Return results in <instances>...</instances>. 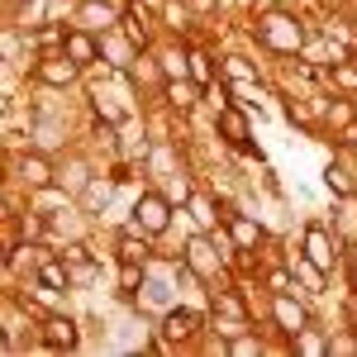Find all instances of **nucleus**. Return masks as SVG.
Wrapping results in <instances>:
<instances>
[{
  "instance_id": "393cba45",
  "label": "nucleus",
  "mask_w": 357,
  "mask_h": 357,
  "mask_svg": "<svg viewBox=\"0 0 357 357\" xmlns=\"http://www.w3.org/2000/svg\"><path fill=\"white\" fill-rule=\"evenodd\" d=\"M229 353H262V343H257V338H248V333H234V343H229Z\"/></svg>"
},
{
  "instance_id": "1a4fd4ad",
  "label": "nucleus",
  "mask_w": 357,
  "mask_h": 357,
  "mask_svg": "<svg viewBox=\"0 0 357 357\" xmlns=\"http://www.w3.org/2000/svg\"><path fill=\"white\" fill-rule=\"evenodd\" d=\"M20 181L33 186V191H48V186H53V167H48V158H43L38 148L20 158Z\"/></svg>"
},
{
  "instance_id": "6e6552de",
  "label": "nucleus",
  "mask_w": 357,
  "mask_h": 357,
  "mask_svg": "<svg viewBox=\"0 0 357 357\" xmlns=\"http://www.w3.org/2000/svg\"><path fill=\"white\" fill-rule=\"evenodd\" d=\"M224 229H229V238H234L238 252H252V248L262 243V229L248 220V215H238V210H229V215H224Z\"/></svg>"
},
{
  "instance_id": "6ab92c4d",
  "label": "nucleus",
  "mask_w": 357,
  "mask_h": 357,
  "mask_svg": "<svg viewBox=\"0 0 357 357\" xmlns=\"http://www.w3.org/2000/svg\"><path fill=\"white\" fill-rule=\"evenodd\" d=\"M191 215H195V224H200L205 234H210V229L220 224V215H215V205H210L205 195H191Z\"/></svg>"
},
{
  "instance_id": "f03ea898",
  "label": "nucleus",
  "mask_w": 357,
  "mask_h": 357,
  "mask_svg": "<svg viewBox=\"0 0 357 357\" xmlns=\"http://www.w3.org/2000/svg\"><path fill=\"white\" fill-rule=\"evenodd\" d=\"M167 224H172V200L158 191H143L134 200V229L148 234V238H158V234H167Z\"/></svg>"
},
{
  "instance_id": "4be33fe9",
  "label": "nucleus",
  "mask_w": 357,
  "mask_h": 357,
  "mask_svg": "<svg viewBox=\"0 0 357 357\" xmlns=\"http://www.w3.org/2000/svg\"><path fill=\"white\" fill-rule=\"evenodd\" d=\"M143 286V262H124L119 267V291H138Z\"/></svg>"
},
{
  "instance_id": "dca6fc26",
  "label": "nucleus",
  "mask_w": 357,
  "mask_h": 357,
  "mask_svg": "<svg viewBox=\"0 0 357 357\" xmlns=\"http://www.w3.org/2000/svg\"><path fill=\"white\" fill-rule=\"evenodd\" d=\"M38 286H43V291H72V262H67V257L43 262V267H38Z\"/></svg>"
},
{
  "instance_id": "0eeeda50",
  "label": "nucleus",
  "mask_w": 357,
  "mask_h": 357,
  "mask_svg": "<svg viewBox=\"0 0 357 357\" xmlns=\"http://www.w3.org/2000/svg\"><path fill=\"white\" fill-rule=\"evenodd\" d=\"M200 91H205V86L195 82V77H167L162 82V100L167 105H172V110H195V100H200Z\"/></svg>"
},
{
  "instance_id": "c85d7f7f",
  "label": "nucleus",
  "mask_w": 357,
  "mask_h": 357,
  "mask_svg": "<svg viewBox=\"0 0 357 357\" xmlns=\"http://www.w3.org/2000/svg\"><path fill=\"white\" fill-rule=\"evenodd\" d=\"M333 124H348V119H353V110H348V105H343V100H333Z\"/></svg>"
},
{
  "instance_id": "7ed1b4c3",
  "label": "nucleus",
  "mask_w": 357,
  "mask_h": 357,
  "mask_svg": "<svg viewBox=\"0 0 357 357\" xmlns=\"http://www.w3.org/2000/svg\"><path fill=\"white\" fill-rule=\"evenodd\" d=\"M82 77V62H72L67 53H48L33 62V82L38 86H53V91H62V86H72Z\"/></svg>"
},
{
  "instance_id": "20e7f679",
  "label": "nucleus",
  "mask_w": 357,
  "mask_h": 357,
  "mask_svg": "<svg viewBox=\"0 0 357 357\" xmlns=\"http://www.w3.org/2000/svg\"><path fill=\"white\" fill-rule=\"evenodd\" d=\"M77 343H82L77 319H67V314H48V319H43V348H48V353H72Z\"/></svg>"
},
{
  "instance_id": "cd10ccee",
  "label": "nucleus",
  "mask_w": 357,
  "mask_h": 357,
  "mask_svg": "<svg viewBox=\"0 0 357 357\" xmlns=\"http://www.w3.org/2000/svg\"><path fill=\"white\" fill-rule=\"evenodd\" d=\"M167 20H172V29H186V10L181 5H167Z\"/></svg>"
},
{
  "instance_id": "2eb2a0df",
  "label": "nucleus",
  "mask_w": 357,
  "mask_h": 357,
  "mask_svg": "<svg viewBox=\"0 0 357 357\" xmlns=\"http://www.w3.org/2000/svg\"><path fill=\"white\" fill-rule=\"evenodd\" d=\"M186 262H191L200 276H215V272H220V257L210 252V238H205V234H195V238H191V248H186Z\"/></svg>"
},
{
  "instance_id": "f3484780",
  "label": "nucleus",
  "mask_w": 357,
  "mask_h": 357,
  "mask_svg": "<svg viewBox=\"0 0 357 357\" xmlns=\"http://www.w3.org/2000/svg\"><path fill=\"white\" fill-rule=\"evenodd\" d=\"M77 20H82V29H96V33H100V29L114 24V10L105 0H82V15H77Z\"/></svg>"
},
{
  "instance_id": "423d86ee",
  "label": "nucleus",
  "mask_w": 357,
  "mask_h": 357,
  "mask_svg": "<svg viewBox=\"0 0 357 357\" xmlns=\"http://www.w3.org/2000/svg\"><path fill=\"white\" fill-rule=\"evenodd\" d=\"M195 329H200V314L186 310V305H172L162 314V343H186Z\"/></svg>"
},
{
  "instance_id": "a211bd4d",
  "label": "nucleus",
  "mask_w": 357,
  "mask_h": 357,
  "mask_svg": "<svg viewBox=\"0 0 357 357\" xmlns=\"http://www.w3.org/2000/svg\"><path fill=\"white\" fill-rule=\"evenodd\" d=\"M148 257H153V252H148V238L138 243V229L129 224V229L119 234V262H148Z\"/></svg>"
},
{
  "instance_id": "412c9836",
  "label": "nucleus",
  "mask_w": 357,
  "mask_h": 357,
  "mask_svg": "<svg viewBox=\"0 0 357 357\" xmlns=\"http://www.w3.org/2000/svg\"><path fill=\"white\" fill-rule=\"evenodd\" d=\"M291 343H296V353H329V343H324L319 333H310V329H301Z\"/></svg>"
},
{
  "instance_id": "9b49d317",
  "label": "nucleus",
  "mask_w": 357,
  "mask_h": 357,
  "mask_svg": "<svg viewBox=\"0 0 357 357\" xmlns=\"http://www.w3.org/2000/svg\"><path fill=\"white\" fill-rule=\"evenodd\" d=\"M215 129L224 134V143H229V148H238V153L248 148V119H243L238 110H234V105H224V110H220V119H215Z\"/></svg>"
},
{
  "instance_id": "f257e3e1",
  "label": "nucleus",
  "mask_w": 357,
  "mask_h": 357,
  "mask_svg": "<svg viewBox=\"0 0 357 357\" xmlns=\"http://www.w3.org/2000/svg\"><path fill=\"white\" fill-rule=\"evenodd\" d=\"M257 38L267 43V48H276V53H296L305 43V29L291 20V15H281V10H272V15H262V24H257Z\"/></svg>"
},
{
  "instance_id": "a878e982",
  "label": "nucleus",
  "mask_w": 357,
  "mask_h": 357,
  "mask_svg": "<svg viewBox=\"0 0 357 357\" xmlns=\"http://www.w3.org/2000/svg\"><path fill=\"white\" fill-rule=\"evenodd\" d=\"M329 82H338L343 91H353V86H357V67H333V72H329Z\"/></svg>"
},
{
  "instance_id": "c756f323",
  "label": "nucleus",
  "mask_w": 357,
  "mask_h": 357,
  "mask_svg": "<svg viewBox=\"0 0 357 357\" xmlns=\"http://www.w3.org/2000/svg\"><path fill=\"white\" fill-rule=\"evenodd\" d=\"M267 281H272V291H296V286H291V276H286V272H272Z\"/></svg>"
},
{
  "instance_id": "39448f33",
  "label": "nucleus",
  "mask_w": 357,
  "mask_h": 357,
  "mask_svg": "<svg viewBox=\"0 0 357 357\" xmlns=\"http://www.w3.org/2000/svg\"><path fill=\"white\" fill-rule=\"evenodd\" d=\"M305 257H310L319 272H333V267H338V252H333V238L324 234V224H310V229H305Z\"/></svg>"
},
{
  "instance_id": "ddd939ff",
  "label": "nucleus",
  "mask_w": 357,
  "mask_h": 357,
  "mask_svg": "<svg viewBox=\"0 0 357 357\" xmlns=\"http://www.w3.org/2000/svg\"><path fill=\"white\" fill-rule=\"evenodd\" d=\"M110 200H114V176L110 181H105V176H91V181L82 186V210L86 215H100Z\"/></svg>"
},
{
  "instance_id": "7c9ffc66",
  "label": "nucleus",
  "mask_w": 357,
  "mask_h": 357,
  "mask_svg": "<svg viewBox=\"0 0 357 357\" xmlns=\"http://www.w3.org/2000/svg\"><path fill=\"white\" fill-rule=\"evenodd\" d=\"M186 5H191V10H215L220 0H186Z\"/></svg>"
},
{
  "instance_id": "4468645a",
  "label": "nucleus",
  "mask_w": 357,
  "mask_h": 357,
  "mask_svg": "<svg viewBox=\"0 0 357 357\" xmlns=\"http://www.w3.org/2000/svg\"><path fill=\"white\" fill-rule=\"evenodd\" d=\"M276 324L291 333V338H296L301 329H310V319H305V310H301V305L291 301V291H276Z\"/></svg>"
},
{
  "instance_id": "9d476101",
  "label": "nucleus",
  "mask_w": 357,
  "mask_h": 357,
  "mask_svg": "<svg viewBox=\"0 0 357 357\" xmlns=\"http://www.w3.org/2000/svg\"><path fill=\"white\" fill-rule=\"evenodd\" d=\"M119 33H124V38H129V48H148V43H153V29H148V15H143V10H124V15H119Z\"/></svg>"
},
{
  "instance_id": "f8f14e48",
  "label": "nucleus",
  "mask_w": 357,
  "mask_h": 357,
  "mask_svg": "<svg viewBox=\"0 0 357 357\" xmlns=\"http://www.w3.org/2000/svg\"><path fill=\"white\" fill-rule=\"evenodd\" d=\"M62 53L72 57V62H82V67H91L96 62V38H91V29H67V38H62Z\"/></svg>"
},
{
  "instance_id": "aec40b11",
  "label": "nucleus",
  "mask_w": 357,
  "mask_h": 357,
  "mask_svg": "<svg viewBox=\"0 0 357 357\" xmlns=\"http://www.w3.org/2000/svg\"><path fill=\"white\" fill-rule=\"evenodd\" d=\"M186 62H191V77H195L200 86H210V82H215V67H210V57L200 53V48H195V53H186Z\"/></svg>"
},
{
  "instance_id": "2f4dec72",
  "label": "nucleus",
  "mask_w": 357,
  "mask_h": 357,
  "mask_svg": "<svg viewBox=\"0 0 357 357\" xmlns=\"http://www.w3.org/2000/svg\"><path fill=\"white\" fill-rule=\"evenodd\" d=\"M5 5H10V10H15V5H20V0H5Z\"/></svg>"
},
{
  "instance_id": "5701e85b",
  "label": "nucleus",
  "mask_w": 357,
  "mask_h": 357,
  "mask_svg": "<svg viewBox=\"0 0 357 357\" xmlns=\"http://www.w3.org/2000/svg\"><path fill=\"white\" fill-rule=\"evenodd\" d=\"M167 200H172V205H176V200L186 205V200H191V181H186V176H172V186H167Z\"/></svg>"
},
{
  "instance_id": "bb28decb",
  "label": "nucleus",
  "mask_w": 357,
  "mask_h": 357,
  "mask_svg": "<svg viewBox=\"0 0 357 357\" xmlns=\"http://www.w3.org/2000/svg\"><path fill=\"white\" fill-rule=\"evenodd\" d=\"M324 181H329V191L348 195V181H343V172H338V167H329V172H324Z\"/></svg>"
},
{
  "instance_id": "b1692460",
  "label": "nucleus",
  "mask_w": 357,
  "mask_h": 357,
  "mask_svg": "<svg viewBox=\"0 0 357 357\" xmlns=\"http://www.w3.org/2000/svg\"><path fill=\"white\" fill-rule=\"evenodd\" d=\"M229 77H234V82H257V72L248 67L243 57H229Z\"/></svg>"
}]
</instances>
